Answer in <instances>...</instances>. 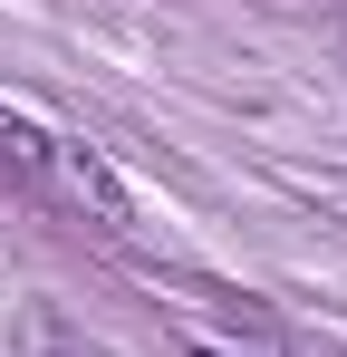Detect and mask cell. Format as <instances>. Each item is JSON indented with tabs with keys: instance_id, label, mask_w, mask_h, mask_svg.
<instances>
[{
	"instance_id": "1",
	"label": "cell",
	"mask_w": 347,
	"mask_h": 357,
	"mask_svg": "<svg viewBox=\"0 0 347 357\" xmlns=\"http://www.w3.org/2000/svg\"><path fill=\"white\" fill-rule=\"evenodd\" d=\"M39 193H58L87 232H107V241L135 222V203H125V183H116V165L97 145H49V183H39Z\"/></svg>"
},
{
	"instance_id": "2",
	"label": "cell",
	"mask_w": 347,
	"mask_h": 357,
	"mask_svg": "<svg viewBox=\"0 0 347 357\" xmlns=\"http://www.w3.org/2000/svg\"><path fill=\"white\" fill-rule=\"evenodd\" d=\"M49 145H58V135H39L29 116H10V107H0V174H10V183H29V193H39V183H49Z\"/></svg>"
},
{
	"instance_id": "3",
	"label": "cell",
	"mask_w": 347,
	"mask_h": 357,
	"mask_svg": "<svg viewBox=\"0 0 347 357\" xmlns=\"http://www.w3.org/2000/svg\"><path fill=\"white\" fill-rule=\"evenodd\" d=\"M49 357H97V348H77V338H49Z\"/></svg>"
}]
</instances>
